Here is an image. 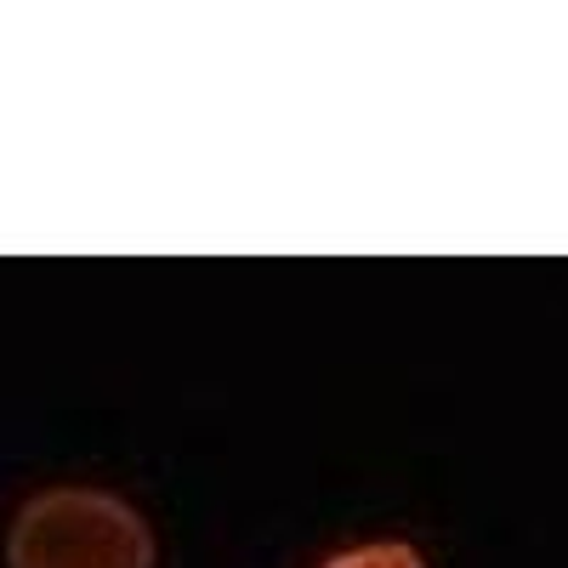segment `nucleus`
<instances>
[{
	"mask_svg": "<svg viewBox=\"0 0 568 568\" xmlns=\"http://www.w3.org/2000/svg\"><path fill=\"white\" fill-rule=\"evenodd\" d=\"M7 568H154V535L120 495L58 484L18 506Z\"/></svg>",
	"mask_w": 568,
	"mask_h": 568,
	"instance_id": "nucleus-1",
	"label": "nucleus"
},
{
	"mask_svg": "<svg viewBox=\"0 0 568 568\" xmlns=\"http://www.w3.org/2000/svg\"><path fill=\"white\" fill-rule=\"evenodd\" d=\"M324 568H426V562H420V551L404 546V540H375V546H353V551H342V557H329Z\"/></svg>",
	"mask_w": 568,
	"mask_h": 568,
	"instance_id": "nucleus-2",
	"label": "nucleus"
}]
</instances>
